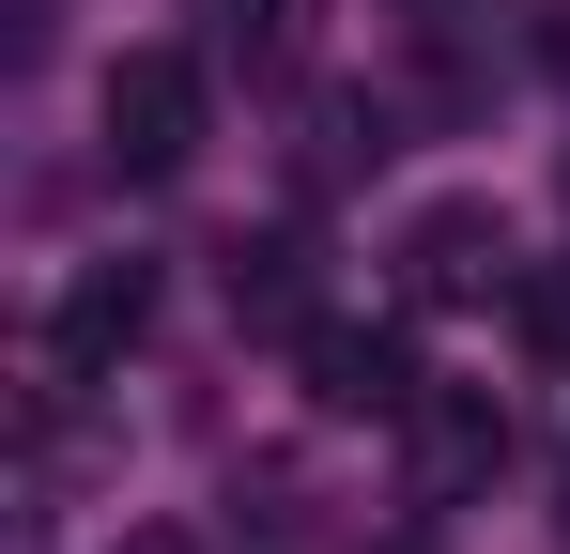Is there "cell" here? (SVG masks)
Here are the masks:
<instances>
[{"instance_id": "6da1fadb", "label": "cell", "mask_w": 570, "mask_h": 554, "mask_svg": "<svg viewBox=\"0 0 570 554\" xmlns=\"http://www.w3.org/2000/svg\"><path fill=\"white\" fill-rule=\"evenodd\" d=\"M94 123H108V170H124V185H170L200 155V123H216V92H200L186 47H124L108 92H94Z\"/></svg>"}, {"instance_id": "7a4b0ae2", "label": "cell", "mask_w": 570, "mask_h": 554, "mask_svg": "<svg viewBox=\"0 0 570 554\" xmlns=\"http://www.w3.org/2000/svg\"><path fill=\"white\" fill-rule=\"evenodd\" d=\"M493 293H524L509 216L493 200H416L401 216V308H493Z\"/></svg>"}, {"instance_id": "3957f363", "label": "cell", "mask_w": 570, "mask_h": 554, "mask_svg": "<svg viewBox=\"0 0 570 554\" xmlns=\"http://www.w3.org/2000/svg\"><path fill=\"white\" fill-rule=\"evenodd\" d=\"M139 339H155V263H78L47 308V385H108Z\"/></svg>"}, {"instance_id": "277c9868", "label": "cell", "mask_w": 570, "mask_h": 554, "mask_svg": "<svg viewBox=\"0 0 570 554\" xmlns=\"http://www.w3.org/2000/svg\"><path fill=\"white\" fill-rule=\"evenodd\" d=\"M293 369H308V416H416V385H432L401 324H308Z\"/></svg>"}, {"instance_id": "5b68a950", "label": "cell", "mask_w": 570, "mask_h": 554, "mask_svg": "<svg viewBox=\"0 0 570 554\" xmlns=\"http://www.w3.org/2000/svg\"><path fill=\"white\" fill-rule=\"evenodd\" d=\"M401 432H416V493H432V508H463V493L509 477V400H493V385H416Z\"/></svg>"}, {"instance_id": "8992f818", "label": "cell", "mask_w": 570, "mask_h": 554, "mask_svg": "<svg viewBox=\"0 0 570 554\" xmlns=\"http://www.w3.org/2000/svg\"><path fill=\"white\" fill-rule=\"evenodd\" d=\"M232 308H247V324H278V339H308V324H324V308H308V247H293V231L232 247Z\"/></svg>"}, {"instance_id": "52a82bcc", "label": "cell", "mask_w": 570, "mask_h": 554, "mask_svg": "<svg viewBox=\"0 0 570 554\" xmlns=\"http://www.w3.org/2000/svg\"><path fill=\"white\" fill-rule=\"evenodd\" d=\"M509 308H524V339H540V355H570V277H524Z\"/></svg>"}, {"instance_id": "ba28073f", "label": "cell", "mask_w": 570, "mask_h": 554, "mask_svg": "<svg viewBox=\"0 0 570 554\" xmlns=\"http://www.w3.org/2000/svg\"><path fill=\"white\" fill-rule=\"evenodd\" d=\"M108 554H216V540H200V524H124Z\"/></svg>"}, {"instance_id": "9c48e42d", "label": "cell", "mask_w": 570, "mask_h": 554, "mask_svg": "<svg viewBox=\"0 0 570 554\" xmlns=\"http://www.w3.org/2000/svg\"><path fill=\"white\" fill-rule=\"evenodd\" d=\"M540 62H556V78H570V0H556V31H540Z\"/></svg>"}]
</instances>
